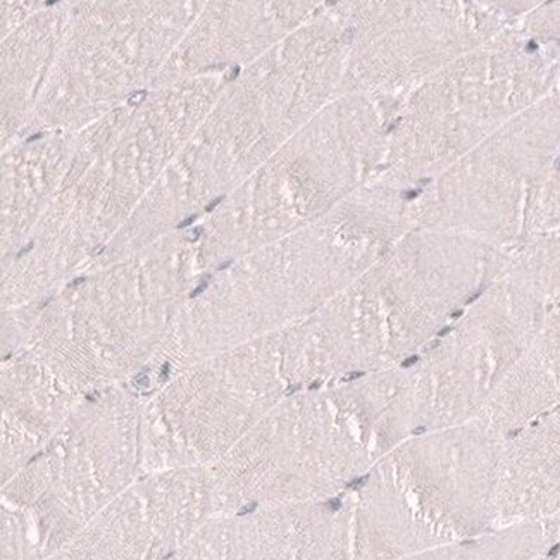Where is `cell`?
Segmentation results:
<instances>
[{"mask_svg": "<svg viewBox=\"0 0 560 560\" xmlns=\"http://www.w3.org/2000/svg\"><path fill=\"white\" fill-rule=\"evenodd\" d=\"M504 268V248L412 228L361 280L284 335V378L304 388L402 368Z\"/></svg>", "mask_w": 560, "mask_h": 560, "instance_id": "1", "label": "cell"}, {"mask_svg": "<svg viewBox=\"0 0 560 560\" xmlns=\"http://www.w3.org/2000/svg\"><path fill=\"white\" fill-rule=\"evenodd\" d=\"M416 433L404 368L290 386L250 433L209 467L214 516L338 499Z\"/></svg>", "mask_w": 560, "mask_h": 560, "instance_id": "2", "label": "cell"}, {"mask_svg": "<svg viewBox=\"0 0 560 560\" xmlns=\"http://www.w3.org/2000/svg\"><path fill=\"white\" fill-rule=\"evenodd\" d=\"M505 436L472 421L419 431L350 491L353 560H397L497 526Z\"/></svg>", "mask_w": 560, "mask_h": 560, "instance_id": "3", "label": "cell"}, {"mask_svg": "<svg viewBox=\"0 0 560 560\" xmlns=\"http://www.w3.org/2000/svg\"><path fill=\"white\" fill-rule=\"evenodd\" d=\"M143 398L82 395L47 447L2 485L0 560L47 559L145 476Z\"/></svg>", "mask_w": 560, "mask_h": 560, "instance_id": "4", "label": "cell"}, {"mask_svg": "<svg viewBox=\"0 0 560 560\" xmlns=\"http://www.w3.org/2000/svg\"><path fill=\"white\" fill-rule=\"evenodd\" d=\"M560 89V66L520 23L428 78L390 122L404 190L427 185L511 119Z\"/></svg>", "mask_w": 560, "mask_h": 560, "instance_id": "5", "label": "cell"}, {"mask_svg": "<svg viewBox=\"0 0 560 560\" xmlns=\"http://www.w3.org/2000/svg\"><path fill=\"white\" fill-rule=\"evenodd\" d=\"M559 149L560 89L427 185L398 191L407 221L508 250L528 236L533 208Z\"/></svg>", "mask_w": 560, "mask_h": 560, "instance_id": "6", "label": "cell"}, {"mask_svg": "<svg viewBox=\"0 0 560 560\" xmlns=\"http://www.w3.org/2000/svg\"><path fill=\"white\" fill-rule=\"evenodd\" d=\"M547 308V302L500 278L402 365L418 433L483 415L532 347Z\"/></svg>", "mask_w": 560, "mask_h": 560, "instance_id": "7", "label": "cell"}, {"mask_svg": "<svg viewBox=\"0 0 560 560\" xmlns=\"http://www.w3.org/2000/svg\"><path fill=\"white\" fill-rule=\"evenodd\" d=\"M281 340H257L220 368L152 394L143 424L145 476L223 460L289 394Z\"/></svg>", "mask_w": 560, "mask_h": 560, "instance_id": "8", "label": "cell"}, {"mask_svg": "<svg viewBox=\"0 0 560 560\" xmlns=\"http://www.w3.org/2000/svg\"><path fill=\"white\" fill-rule=\"evenodd\" d=\"M392 245H358L352 240L304 242L260 259L224 284L218 331L211 338H230L272 331L307 314H316L334 296L370 268ZM308 316V317H311Z\"/></svg>", "mask_w": 560, "mask_h": 560, "instance_id": "9", "label": "cell"}, {"mask_svg": "<svg viewBox=\"0 0 560 560\" xmlns=\"http://www.w3.org/2000/svg\"><path fill=\"white\" fill-rule=\"evenodd\" d=\"M212 516L209 469L152 472L45 560H166Z\"/></svg>", "mask_w": 560, "mask_h": 560, "instance_id": "10", "label": "cell"}, {"mask_svg": "<svg viewBox=\"0 0 560 560\" xmlns=\"http://www.w3.org/2000/svg\"><path fill=\"white\" fill-rule=\"evenodd\" d=\"M166 560H353L352 495L215 514Z\"/></svg>", "mask_w": 560, "mask_h": 560, "instance_id": "11", "label": "cell"}, {"mask_svg": "<svg viewBox=\"0 0 560 560\" xmlns=\"http://www.w3.org/2000/svg\"><path fill=\"white\" fill-rule=\"evenodd\" d=\"M560 517V404L505 439L497 526Z\"/></svg>", "mask_w": 560, "mask_h": 560, "instance_id": "12", "label": "cell"}, {"mask_svg": "<svg viewBox=\"0 0 560 560\" xmlns=\"http://www.w3.org/2000/svg\"><path fill=\"white\" fill-rule=\"evenodd\" d=\"M9 376L2 394L0 478L8 483L35 459L61 430L80 400L40 374L20 368Z\"/></svg>", "mask_w": 560, "mask_h": 560, "instance_id": "13", "label": "cell"}, {"mask_svg": "<svg viewBox=\"0 0 560 560\" xmlns=\"http://www.w3.org/2000/svg\"><path fill=\"white\" fill-rule=\"evenodd\" d=\"M560 404V301L548 304L540 331L476 421L511 436Z\"/></svg>", "mask_w": 560, "mask_h": 560, "instance_id": "14", "label": "cell"}, {"mask_svg": "<svg viewBox=\"0 0 560 560\" xmlns=\"http://www.w3.org/2000/svg\"><path fill=\"white\" fill-rule=\"evenodd\" d=\"M552 521L500 526L469 540L430 548L397 560H535L552 552Z\"/></svg>", "mask_w": 560, "mask_h": 560, "instance_id": "15", "label": "cell"}, {"mask_svg": "<svg viewBox=\"0 0 560 560\" xmlns=\"http://www.w3.org/2000/svg\"><path fill=\"white\" fill-rule=\"evenodd\" d=\"M504 280L547 304L560 301V228L535 233L505 250Z\"/></svg>", "mask_w": 560, "mask_h": 560, "instance_id": "16", "label": "cell"}, {"mask_svg": "<svg viewBox=\"0 0 560 560\" xmlns=\"http://www.w3.org/2000/svg\"><path fill=\"white\" fill-rule=\"evenodd\" d=\"M560 228V149L545 176L540 194L529 218L528 236Z\"/></svg>", "mask_w": 560, "mask_h": 560, "instance_id": "17", "label": "cell"}, {"mask_svg": "<svg viewBox=\"0 0 560 560\" xmlns=\"http://www.w3.org/2000/svg\"><path fill=\"white\" fill-rule=\"evenodd\" d=\"M523 30L544 52L560 66V2L536 5L520 23Z\"/></svg>", "mask_w": 560, "mask_h": 560, "instance_id": "18", "label": "cell"}, {"mask_svg": "<svg viewBox=\"0 0 560 560\" xmlns=\"http://www.w3.org/2000/svg\"><path fill=\"white\" fill-rule=\"evenodd\" d=\"M552 524H553L552 553H556L557 557H560V517H556V520H552Z\"/></svg>", "mask_w": 560, "mask_h": 560, "instance_id": "19", "label": "cell"}, {"mask_svg": "<svg viewBox=\"0 0 560 560\" xmlns=\"http://www.w3.org/2000/svg\"><path fill=\"white\" fill-rule=\"evenodd\" d=\"M145 90H139V92H133V94L128 97V104H130V106H140V104L145 101Z\"/></svg>", "mask_w": 560, "mask_h": 560, "instance_id": "20", "label": "cell"}, {"mask_svg": "<svg viewBox=\"0 0 560 560\" xmlns=\"http://www.w3.org/2000/svg\"><path fill=\"white\" fill-rule=\"evenodd\" d=\"M200 236H202V228H194V230L188 232L187 240L190 242V244H196Z\"/></svg>", "mask_w": 560, "mask_h": 560, "instance_id": "21", "label": "cell"}, {"mask_svg": "<svg viewBox=\"0 0 560 560\" xmlns=\"http://www.w3.org/2000/svg\"><path fill=\"white\" fill-rule=\"evenodd\" d=\"M197 218H199V214H191L190 218H187V220H183L182 223L178 224V230H185V228L196 223Z\"/></svg>", "mask_w": 560, "mask_h": 560, "instance_id": "22", "label": "cell"}, {"mask_svg": "<svg viewBox=\"0 0 560 560\" xmlns=\"http://www.w3.org/2000/svg\"><path fill=\"white\" fill-rule=\"evenodd\" d=\"M223 200H224L223 196L218 197V199H215V200H212V202L209 203L208 208H206V211H208V212L214 211V209L218 208V206H220V203L223 202Z\"/></svg>", "mask_w": 560, "mask_h": 560, "instance_id": "23", "label": "cell"}, {"mask_svg": "<svg viewBox=\"0 0 560 560\" xmlns=\"http://www.w3.org/2000/svg\"><path fill=\"white\" fill-rule=\"evenodd\" d=\"M535 560H560V557H557L556 553L548 552L545 556L536 557Z\"/></svg>", "mask_w": 560, "mask_h": 560, "instance_id": "24", "label": "cell"}, {"mask_svg": "<svg viewBox=\"0 0 560 560\" xmlns=\"http://www.w3.org/2000/svg\"><path fill=\"white\" fill-rule=\"evenodd\" d=\"M240 74V66H235L233 68L232 73H228V80H235L236 77Z\"/></svg>", "mask_w": 560, "mask_h": 560, "instance_id": "25", "label": "cell"}, {"mask_svg": "<svg viewBox=\"0 0 560 560\" xmlns=\"http://www.w3.org/2000/svg\"><path fill=\"white\" fill-rule=\"evenodd\" d=\"M38 139H42V133L33 135V137H30L28 142H35Z\"/></svg>", "mask_w": 560, "mask_h": 560, "instance_id": "26", "label": "cell"}]
</instances>
